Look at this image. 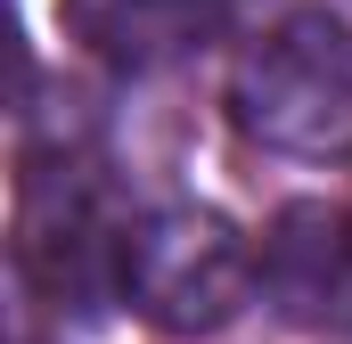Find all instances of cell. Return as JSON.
I'll return each instance as SVG.
<instances>
[{
  "label": "cell",
  "instance_id": "cell-3",
  "mask_svg": "<svg viewBox=\"0 0 352 344\" xmlns=\"http://www.w3.org/2000/svg\"><path fill=\"white\" fill-rule=\"evenodd\" d=\"M123 230L82 164H33L25 213H16V262L58 312H98L123 303Z\"/></svg>",
  "mask_w": 352,
  "mask_h": 344
},
{
  "label": "cell",
  "instance_id": "cell-1",
  "mask_svg": "<svg viewBox=\"0 0 352 344\" xmlns=\"http://www.w3.org/2000/svg\"><path fill=\"white\" fill-rule=\"evenodd\" d=\"M238 131L278 156H336L352 140V25L336 8H295L238 58Z\"/></svg>",
  "mask_w": 352,
  "mask_h": 344
},
{
  "label": "cell",
  "instance_id": "cell-2",
  "mask_svg": "<svg viewBox=\"0 0 352 344\" xmlns=\"http://www.w3.org/2000/svg\"><path fill=\"white\" fill-rule=\"evenodd\" d=\"M254 279L263 270L246 238L205 205H156L123 230V303L173 336H213L221 320H238Z\"/></svg>",
  "mask_w": 352,
  "mask_h": 344
},
{
  "label": "cell",
  "instance_id": "cell-4",
  "mask_svg": "<svg viewBox=\"0 0 352 344\" xmlns=\"http://www.w3.org/2000/svg\"><path fill=\"white\" fill-rule=\"evenodd\" d=\"M254 270H263V295L287 320L352 336V213H336V205H287L270 222Z\"/></svg>",
  "mask_w": 352,
  "mask_h": 344
},
{
  "label": "cell",
  "instance_id": "cell-5",
  "mask_svg": "<svg viewBox=\"0 0 352 344\" xmlns=\"http://www.w3.org/2000/svg\"><path fill=\"white\" fill-rule=\"evenodd\" d=\"M58 25L115 74H164L221 33V0H58Z\"/></svg>",
  "mask_w": 352,
  "mask_h": 344
}]
</instances>
